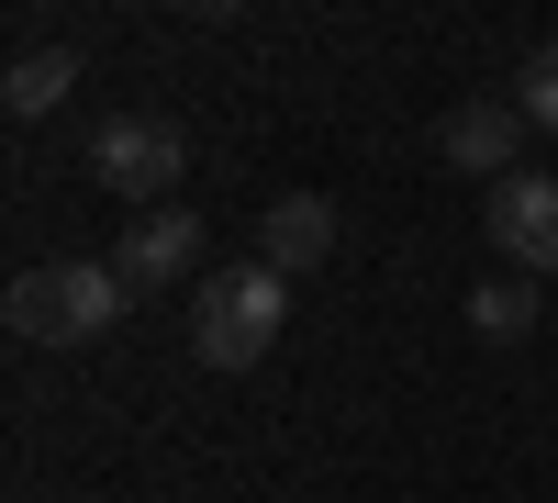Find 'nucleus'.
<instances>
[{
  "mask_svg": "<svg viewBox=\"0 0 558 503\" xmlns=\"http://www.w3.org/2000/svg\"><path fill=\"white\" fill-rule=\"evenodd\" d=\"M514 112H525L536 134H558V34H547V45H536V57L514 68Z\"/></svg>",
  "mask_w": 558,
  "mask_h": 503,
  "instance_id": "obj_10",
  "label": "nucleus"
},
{
  "mask_svg": "<svg viewBox=\"0 0 558 503\" xmlns=\"http://www.w3.org/2000/svg\"><path fill=\"white\" fill-rule=\"evenodd\" d=\"M123 302H134V291H123L112 258H45V268L12 280V336H23V347H89Z\"/></svg>",
  "mask_w": 558,
  "mask_h": 503,
  "instance_id": "obj_1",
  "label": "nucleus"
},
{
  "mask_svg": "<svg viewBox=\"0 0 558 503\" xmlns=\"http://www.w3.org/2000/svg\"><path fill=\"white\" fill-rule=\"evenodd\" d=\"M525 112H514V89H502V101H458L447 123H436V157L447 168H470V179H514V157H525Z\"/></svg>",
  "mask_w": 558,
  "mask_h": 503,
  "instance_id": "obj_5",
  "label": "nucleus"
},
{
  "mask_svg": "<svg viewBox=\"0 0 558 503\" xmlns=\"http://www.w3.org/2000/svg\"><path fill=\"white\" fill-rule=\"evenodd\" d=\"M279 313H291V280L279 268H213V280L191 291V358L202 370H257V358L279 347Z\"/></svg>",
  "mask_w": 558,
  "mask_h": 503,
  "instance_id": "obj_2",
  "label": "nucleus"
},
{
  "mask_svg": "<svg viewBox=\"0 0 558 503\" xmlns=\"http://www.w3.org/2000/svg\"><path fill=\"white\" fill-rule=\"evenodd\" d=\"M470 325H481L492 347H525V336H536V280H481V291H470Z\"/></svg>",
  "mask_w": 558,
  "mask_h": 503,
  "instance_id": "obj_9",
  "label": "nucleus"
},
{
  "mask_svg": "<svg viewBox=\"0 0 558 503\" xmlns=\"http://www.w3.org/2000/svg\"><path fill=\"white\" fill-rule=\"evenodd\" d=\"M191 258H202V224L179 213V202H168V213H134V224H123V247H112L123 291H157V280H179Z\"/></svg>",
  "mask_w": 558,
  "mask_h": 503,
  "instance_id": "obj_7",
  "label": "nucleus"
},
{
  "mask_svg": "<svg viewBox=\"0 0 558 503\" xmlns=\"http://www.w3.org/2000/svg\"><path fill=\"white\" fill-rule=\"evenodd\" d=\"M481 224H492V247L514 258V280H547V268H558V179H547V168L492 179V191H481Z\"/></svg>",
  "mask_w": 558,
  "mask_h": 503,
  "instance_id": "obj_4",
  "label": "nucleus"
},
{
  "mask_svg": "<svg viewBox=\"0 0 558 503\" xmlns=\"http://www.w3.org/2000/svg\"><path fill=\"white\" fill-rule=\"evenodd\" d=\"M179 168H191V146H179L168 112H101V123H89V179H101V191L168 213V179Z\"/></svg>",
  "mask_w": 558,
  "mask_h": 503,
  "instance_id": "obj_3",
  "label": "nucleus"
},
{
  "mask_svg": "<svg viewBox=\"0 0 558 503\" xmlns=\"http://www.w3.org/2000/svg\"><path fill=\"white\" fill-rule=\"evenodd\" d=\"M68 89H78V45H23L12 79H0V112H12V123H45Z\"/></svg>",
  "mask_w": 558,
  "mask_h": 503,
  "instance_id": "obj_8",
  "label": "nucleus"
},
{
  "mask_svg": "<svg viewBox=\"0 0 558 503\" xmlns=\"http://www.w3.org/2000/svg\"><path fill=\"white\" fill-rule=\"evenodd\" d=\"M336 258V202L324 191H279L257 213V268H279V280H302V268Z\"/></svg>",
  "mask_w": 558,
  "mask_h": 503,
  "instance_id": "obj_6",
  "label": "nucleus"
}]
</instances>
